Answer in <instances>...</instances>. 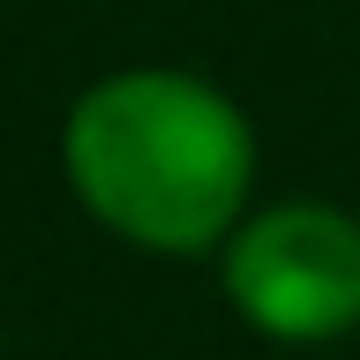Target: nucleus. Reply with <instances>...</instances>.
<instances>
[{"label":"nucleus","instance_id":"1","mask_svg":"<svg viewBox=\"0 0 360 360\" xmlns=\"http://www.w3.org/2000/svg\"><path fill=\"white\" fill-rule=\"evenodd\" d=\"M60 158L90 218L150 255L218 248L255 180L240 105L180 68H128L90 83L68 112Z\"/></svg>","mask_w":360,"mask_h":360},{"label":"nucleus","instance_id":"2","mask_svg":"<svg viewBox=\"0 0 360 360\" xmlns=\"http://www.w3.org/2000/svg\"><path fill=\"white\" fill-rule=\"evenodd\" d=\"M233 308L278 345H323L360 323V225L330 202H278L225 248Z\"/></svg>","mask_w":360,"mask_h":360}]
</instances>
